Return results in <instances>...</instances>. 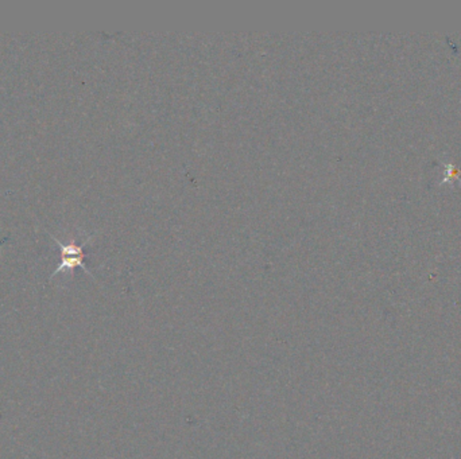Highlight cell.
<instances>
[{"instance_id": "6da1fadb", "label": "cell", "mask_w": 461, "mask_h": 459, "mask_svg": "<svg viewBox=\"0 0 461 459\" xmlns=\"http://www.w3.org/2000/svg\"><path fill=\"white\" fill-rule=\"evenodd\" d=\"M51 240H54L59 247V251H61V263L57 267L54 272L51 273V277L55 276V275H58L61 272H69V271H73L75 268H81L83 271H85L87 273L91 275V271L88 269V267L85 265V252H84V248H85V245L88 244V241L91 240V237L85 240L83 244H76L75 241H72V243H68V244H63L62 241L58 240L57 237L53 236L51 235Z\"/></svg>"}]
</instances>
